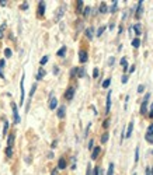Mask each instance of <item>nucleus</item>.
Listing matches in <instances>:
<instances>
[{"label": "nucleus", "mask_w": 153, "mask_h": 175, "mask_svg": "<svg viewBox=\"0 0 153 175\" xmlns=\"http://www.w3.org/2000/svg\"><path fill=\"white\" fill-rule=\"evenodd\" d=\"M121 65L124 66V70H125V72H128V66H126V59H125V57L121 60Z\"/></svg>", "instance_id": "nucleus-25"}, {"label": "nucleus", "mask_w": 153, "mask_h": 175, "mask_svg": "<svg viewBox=\"0 0 153 175\" xmlns=\"http://www.w3.org/2000/svg\"><path fill=\"white\" fill-rule=\"evenodd\" d=\"M126 81H128V76H126V74H124V76H122V83L125 84Z\"/></svg>", "instance_id": "nucleus-44"}, {"label": "nucleus", "mask_w": 153, "mask_h": 175, "mask_svg": "<svg viewBox=\"0 0 153 175\" xmlns=\"http://www.w3.org/2000/svg\"><path fill=\"white\" fill-rule=\"evenodd\" d=\"M0 77H1V78H4V74H3V70H1V67H0Z\"/></svg>", "instance_id": "nucleus-54"}, {"label": "nucleus", "mask_w": 153, "mask_h": 175, "mask_svg": "<svg viewBox=\"0 0 153 175\" xmlns=\"http://www.w3.org/2000/svg\"><path fill=\"white\" fill-rule=\"evenodd\" d=\"M6 65V60H4V59H1V60H0V67H1V69H3V66Z\"/></svg>", "instance_id": "nucleus-46"}, {"label": "nucleus", "mask_w": 153, "mask_h": 175, "mask_svg": "<svg viewBox=\"0 0 153 175\" xmlns=\"http://www.w3.org/2000/svg\"><path fill=\"white\" fill-rule=\"evenodd\" d=\"M93 175H100V168H94L93 170Z\"/></svg>", "instance_id": "nucleus-42"}, {"label": "nucleus", "mask_w": 153, "mask_h": 175, "mask_svg": "<svg viewBox=\"0 0 153 175\" xmlns=\"http://www.w3.org/2000/svg\"><path fill=\"white\" fill-rule=\"evenodd\" d=\"M148 133L153 134V123H152V125H149V128H148Z\"/></svg>", "instance_id": "nucleus-39"}, {"label": "nucleus", "mask_w": 153, "mask_h": 175, "mask_svg": "<svg viewBox=\"0 0 153 175\" xmlns=\"http://www.w3.org/2000/svg\"><path fill=\"white\" fill-rule=\"evenodd\" d=\"M99 74H100V72H99V69L96 67V69H94V72H93V77H94V78H97Z\"/></svg>", "instance_id": "nucleus-35"}, {"label": "nucleus", "mask_w": 153, "mask_h": 175, "mask_svg": "<svg viewBox=\"0 0 153 175\" xmlns=\"http://www.w3.org/2000/svg\"><path fill=\"white\" fill-rule=\"evenodd\" d=\"M48 59H49V57H48V56H44V57H42V59H41V62H39V63H41V65L44 66L45 63H46V62H48Z\"/></svg>", "instance_id": "nucleus-36"}, {"label": "nucleus", "mask_w": 153, "mask_h": 175, "mask_svg": "<svg viewBox=\"0 0 153 175\" xmlns=\"http://www.w3.org/2000/svg\"><path fill=\"white\" fill-rule=\"evenodd\" d=\"M108 65H109V66H112V65H114V57H109V62H108Z\"/></svg>", "instance_id": "nucleus-48"}, {"label": "nucleus", "mask_w": 153, "mask_h": 175, "mask_svg": "<svg viewBox=\"0 0 153 175\" xmlns=\"http://www.w3.org/2000/svg\"><path fill=\"white\" fill-rule=\"evenodd\" d=\"M65 53H66V46H62V49H59L56 55L58 56H65Z\"/></svg>", "instance_id": "nucleus-21"}, {"label": "nucleus", "mask_w": 153, "mask_h": 175, "mask_svg": "<svg viewBox=\"0 0 153 175\" xmlns=\"http://www.w3.org/2000/svg\"><path fill=\"white\" fill-rule=\"evenodd\" d=\"M149 116L150 118L153 116V102H152V105H150V109H149Z\"/></svg>", "instance_id": "nucleus-43"}, {"label": "nucleus", "mask_w": 153, "mask_h": 175, "mask_svg": "<svg viewBox=\"0 0 153 175\" xmlns=\"http://www.w3.org/2000/svg\"><path fill=\"white\" fill-rule=\"evenodd\" d=\"M6 155H7L9 158L13 155V149H11V147H7V149H6Z\"/></svg>", "instance_id": "nucleus-24"}, {"label": "nucleus", "mask_w": 153, "mask_h": 175, "mask_svg": "<svg viewBox=\"0 0 153 175\" xmlns=\"http://www.w3.org/2000/svg\"><path fill=\"white\" fill-rule=\"evenodd\" d=\"M7 129H9V122L6 120V122H4V128H3V134L7 133Z\"/></svg>", "instance_id": "nucleus-32"}, {"label": "nucleus", "mask_w": 153, "mask_h": 175, "mask_svg": "<svg viewBox=\"0 0 153 175\" xmlns=\"http://www.w3.org/2000/svg\"><path fill=\"white\" fill-rule=\"evenodd\" d=\"M107 11H108L107 4H105V3H101V6H100V13H103V14H104V13H107Z\"/></svg>", "instance_id": "nucleus-17"}, {"label": "nucleus", "mask_w": 153, "mask_h": 175, "mask_svg": "<svg viewBox=\"0 0 153 175\" xmlns=\"http://www.w3.org/2000/svg\"><path fill=\"white\" fill-rule=\"evenodd\" d=\"M100 151H101V149H100V147H93V153H91V160H96V158L99 157Z\"/></svg>", "instance_id": "nucleus-9"}, {"label": "nucleus", "mask_w": 153, "mask_h": 175, "mask_svg": "<svg viewBox=\"0 0 153 175\" xmlns=\"http://www.w3.org/2000/svg\"><path fill=\"white\" fill-rule=\"evenodd\" d=\"M132 130H133V122H131L129 125H128V129H126V133H125V137H131V134H132Z\"/></svg>", "instance_id": "nucleus-12"}, {"label": "nucleus", "mask_w": 153, "mask_h": 175, "mask_svg": "<svg viewBox=\"0 0 153 175\" xmlns=\"http://www.w3.org/2000/svg\"><path fill=\"white\" fill-rule=\"evenodd\" d=\"M93 144H94V142H93V140H90V143H88V149H90V150L93 149Z\"/></svg>", "instance_id": "nucleus-47"}, {"label": "nucleus", "mask_w": 153, "mask_h": 175, "mask_svg": "<svg viewBox=\"0 0 153 175\" xmlns=\"http://www.w3.org/2000/svg\"><path fill=\"white\" fill-rule=\"evenodd\" d=\"M149 98H150V94H146L145 98H143V102L141 105V114L142 115H146L148 114V104H149Z\"/></svg>", "instance_id": "nucleus-1"}, {"label": "nucleus", "mask_w": 153, "mask_h": 175, "mask_svg": "<svg viewBox=\"0 0 153 175\" xmlns=\"http://www.w3.org/2000/svg\"><path fill=\"white\" fill-rule=\"evenodd\" d=\"M108 125H109V120H108V119L104 120V123H103V128H105V129H107V128H108Z\"/></svg>", "instance_id": "nucleus-40"}, {"label": "nucleus", "mask_w": 153, "mask_h": 175, "mask_svg": "<svg viewBox=\"0 0 153 175\" xmlns=\"http://www.w3.org/2000/svg\"><path fill=\"white\" fill-rule=\"evenodd\" d=\"M143 90H145V86H142V84H141V86L138 87V93L141 94V93H143Z\"/></svg>", "instance_id": "nucleus-41"}, {"label": "nucleus", "mask_w": 153, "mask_h": 175, "mask_svg": "<svg viewBox=\"0 0 153 175\" xmlns=\"http://www.w3.org/2000/svg\"><path fill=\"white\" fill-rule=\"evenodd\" d=\"M133 28H135L136 36H141V32H142V28H141V25H139V24H135V25H133Z\"/></svg>", "instance_id": "nucleus-16"}, {"label": "nucleus", "mask_w": 153, "mask_h": 175, "mask_svg": "<svg viewBox=\"0 0 153 175\" xmlns=\"http://www.w3.org/2000/svg\"><path fill=\"white\" fill-rule=\"evenodd\" d=\"M107 140H108V133H104L101 136V143H107Z\"/></svg>", "instance_id": "nucleus-27"}, {"label": "nucleus", "mask_w": 153, "mask_h": 175, "mask_svg": "<svg viewBox=\"0 0 153 175\" xmlns=\"http://www.w3.org/2000/svg\"><path fill=\"white\" fill-rule=\"evenodd\" d=\"M109 109H111V91L107 93V105H105V112L108 114Z\"/></svg>", "instance_id": "nucleus-8"}, {"label": "nucleus", "mask_w": 153, "mask_h": 175, "mask_svg": "<svg viewBox=\"0 0 153 175\" xmlns=\"http://www.w3.org/2000/svg\"><path fill=\"white\" fill-rule=\"evenodd\" d=\"M77 72H79V67H73V69H72V72H70V76L76 77L77 76Z\"/></svg>", "instance_id": "nucleus-23"}, {"label": "nucleus", "mask_w": 153, "mask_h": 175, "mask_svg": "<svg viewBox=\"0 0 153 175\" xmlns=\"http://www.w3.org/2000/svg\"><path fill=\"white\" fill-rule=\"evenodd\" d=\"M11 109H13L14 122H16V123H20V115H18V111H17V105H16L14 102H11Z\"/></svg>", "instance_id": "nucleus-2"}, {"label": "nucleus", "mask_w": 153, "mask_h": 175, "mask_svg": "<svg viewBox=\"0 0 153 175\" xmlns=\"http://www.w3.org/2000/svg\"><path fill=\"white\" fill-rule=\"evenodd\" d=\"M73 97H75V88H73V87L67 88V90H66V93H65V98L70 101Z\"/></svg>", "instance_id": "nucleus-5"}, {"label": "nucleus", "mask_w": 153, "mask_h": 175, "mask_svg": "<svg viewBox=\"0 0 153 175\" xmlns=\"http://www.w3.org/2000/svg\"><path fill=\"white\" fill-rule=\"evenodd\" d=\"M84 74H86L84 69H79V72H77V76H79V77H83Z\"/></svg>", "instance_id": "nucleus-31"}, {"label": "nucleus", "mask_w": 153, "mask_h": 175, "mask_svg": "<svg viewBox=\"0 0 153 175\" xmlns=\"http://www.w3.org/2000/svg\"><path fill=\"white\" fill-rule=\"evenodd\" d=\"M66 168V161L65 158H61L59 163H58V170H65Z\"/></svg>", "instance_id": "nucleus-13"}, {"label": "nucleus", "mask_w": 153, "mask_h": 175, "mask_svg": "<svg viewBox=\"0 0 153 175\" xmlns=\"http://www.w3.org/2000/svg\"><path fill=\"white\" fill-rule=\"evenodd\" d=\"M79 60H80L82 63H86V62H87V52L80 51V52H79Z\"/></svg>", "instance_id": "nucleus-6"}, {"label": "nucleus", "mask_w": 153, "mask_h": 175, "mask_svg": "<svg viewBox=\"0 0 153 175\" xmlns=\"http://www.w3.org/2000/svg\"><path fill=\"white\" fill-rule=\"evenodd\" d=\"M117 4H118V1H117V0H114V1H112V7H111V11H112V13L117 10Z\"/></svg>", "instance_id": "nucleus-30"}, {"label": "nucleus", "mask_w": 153, "mask_h": 175, "mask_svg": "<svg viewBox=\"0 0 153 175\" xmlns=\"http://www.w3.org/2000/svg\"><path fill=\"white\" fill-rule=\"evenodd\" d=\"M146 142H149V143H153V134H150V133H146Z\"/></svg>", "instance_id": "nucleus-22"}, {"label": "nucleus", "mask_w": 153, "mask_h": 175, "mask_svg": "<svg viewBox=\"0 0 153 175\" xmlns=\"http://www.w3.org/2000/svg\"><path fill=\"white\" fill-rule=\"evenodd\" d=\"M63 116H65V107H59L58 108V118L62 119Z\"/></svg>", "instance_id": "nucleus-14"}, {"label": "nucleus", "mask_w": 153, "mask_h": 175, "mask_svg": "<svg viewBox=\"0 0 153 175\" xmlns=\"http://www.w3.org/2000/svg\"><path fill=\"white\" fill-rule=\"evenodd\" d=\"M54 73H55V74H58V73H59V69H58L56 66L54 67Z\"/></svg>", "instance_id": "nucleus-49"}, {"label": "nucleus", "mask_w": 153, "mask_h": 175, "mask_svg": "<svg viewBox=\"0 0 153 175\" xmlns=\"http://www.w3.org/2000/svg\"><path fill=\"white\" fill-rule=\"evenodd\" d=\"M3 38V30H0V39Z\"/></svg>", "instance_id": "nucleus-55"}, {"label": "nucleus", "mask_w": 153, "mask_h": 175, "mask_svg": "<svg viewBox=\"0 0 153 175\" xmlns=\"http://www.w3.org/2000/svg\"><path fill=\"white\" fill-rule=\"evenodd\" d=\"M52 175H58V168H55L54 171H52Z\"/></svg>", "instance_id": "nucleus-53"}, {"label": "nucleus", "mask_w": 153, "mask_h": 175, "mask_svg": "<svg viewBox=\"0 0 153 175\" xmlns=\"http://www.w3.org/2000/svg\"><path fill=\"white\" fill-rule=\"evenodd\" d=\"M82 7H83V1L80 0V1H77V10L80 11V10H82Z\"/></svg>", "instance_id": "nucleus-38"}, {"label": "nucleus", "mask_w": 153, "mask_h": 175, "mask_svg": "<svg viewBox=\"0 0 153 175\" xmlns=\"http://www.w3.org/2000/svg\"><path fill=\"white\" fill-rule=\"evenodd\" d=\"M109 84H111V78H107V80H104V83H103V87L107 88V87H109Z\"/></svg>", "instance_id": "nucleus-26"}, {"label": "nucleus", "mask_w": 153, "mask_h": 175, "mask_svg": "<svg viewBox=\"0 0 153 175\" xmlns=\"http://www.w3.org/2000/svg\"><path fill=\"white\" fill-rule=\"evenodd\" d=\"M44 76H45V70L44 69H39V72H38V74H37V80H41Z\"/></svg>", "instance_id": "nucleus-19"}, {"label": "nucleus", "mask_w": 153, "mask_h": 175, "mask_svg": "<svg viewBox=\"0 0 153 175\" xmlns=\"http://www.w3.org/2000/svg\"><path fill=\"white\" fill-rule=\"evenodd\" d=\"M142 0H139V1H138V9H136V14H135V17H136V18H139V17H141V16H142Z\"/></svg>", "instance_id": "nucleus-7"}, {"label": "nucleus", "mask_w": 153, "mask_h": 175, "mask_svg": "<svg viewBox=\"0 0 153 175\" xmlns=\"http://www.w3.org/2000/svg\"><path fill=\"white\" fill-rule=\"evenodd\" d=\"M21 9H22V10H25V9H28V4H22V6H21Z\"/></svg>", "instance_id": "nucleus-52"}, {"label": "nucleus", "mask_w": 153, "mask_h": 175, "mask_svg": "<svg viewBox=\"0 0 153 175\" xmlns=\"http://www.w3.org/2000/svg\"><path fill=\"white\" fill-rule=\"evenodd\" d=\"M132 175H136V174H132Z\"/></svg>", "instance_id": "nucleus-56"}, {"label": "nucleus", "mask_w": 153, "mask_h": 175, "mask_svg": "<svg viewBox=\"0 0 153 175\" xmlns=\"http://www.w3.org/2000/svg\"><path fill=\"white\" fill-rule=\"evenodd\" d=\"M45 13V1H39V6H38V16H44Z\"/></svg>", "instance_id": "nucleus-10"}, {"label": "nucleus", "mask_w": 153, "mask_h": 175, "mask_svg": "<svg viewBox=\"0 0 153 175\" xmlns=\"http://www.w3.org/2000/svg\"><path fill=\"white\" fill-rule=\"evenodd\" d=\"M56 107H58V99L55 98V97H51V99H49V108L55 109Z\"/></svg>", "instance_id": "nucleus-11"}, {"label": "nucleus", "mask_w": 153, "mask_h": 175, "mask_svg": "<svg viewBox=\"0 0 153 175\" xmlns=\"http://www.w3.org/2000/svg\"><path fill=\"white\" fill-rule=\"evenodd\" d=\"M133 72H135V66L132 65V66H131V69H129V73H133Z\"/></svg>", "instance_id": "nucleus-51"}, {"label": "nucleus", "mask_w": 153, "mask_h": 175, "mask_svg": "<svg viewBox=\"0 0 153 175\" xmlns=\"http://www.w3.org/2000/svg\"><path fill=\"white\" fill-rule=\"evenodd\" d=\"M65 10H66V6L63 4L62 7H59V10L56 11V16H55V21H59L62 17H63V13H65Z\"/></svg>", "instance_id": "nucleus-4"}, {"label": "nucleus", "mask_w": 153, "mask_h": 175, "mask_svg": "<svg viewBox=\"0 0 153 175\" xmlns=\"http://www.w3.org/2000/svg\"><path fill=\"white\" fill-rule=\"evenodd\" d=\"M104 31H105V27H100V28H99V31H97V36H101Z\"/></svg>", "instance_id": "nucleus-28"}, {"label": "nucleus", "mask_w": 153, "mask_h": 175, "mask_svg": "<svg viewBox=\"0 0 153 175\" xmlns=\"http://www.w3.org/2000/svg\"><path fill=\"white\" fill-rule=\"evenodd\" d=\"M93 32H94V28H93V27H90V28L86 30V36H87L88 39H91V38H93Z\"/></svg>", "instance_id": "nucleus-15"}, {"label": "nucleus", "mask_w": 153, "mask_h": 175, "mask_svg": "<svg viewBox=\"0 0 153 175\" xmlns=\"http://www.w3.org/2000/svg\"><path fill=\"white\" fill-rule=\"evenodd\" d=\"M139 44H141V42H139V39H138V38L132 41V46H133V48H138V46H139Z\"/></svg>", "instance_id": "nucleus-29"}, {"label": "nucleus", "mask_w": 153, "mask_h": 175, "mask_svg": "<svg viewBox=\"0 0 153 175\" xmlns=\"http://www.w3.org/2000/svg\"><path fill=\"white\" fill-rule=\"evenodd\" d=\"M138 160H139V150L136 149L135 150V163H138Z\"/></svg>", "instance_id": "nucleus-37"}, {"label": "nucleus", "mask_w": 153, "mask_h": 175, "mask_svg": "<svg viewBox=\"0 0 153 175\" xmlns=\"http://www.w3.org/2000/svg\"><path fill=\"white\" fill-rule=\"evenodd\" d=\"M146 175H152V171H150V168H146Z\"/></svg>", "instance_id": "nucleus-50"}, {"label": "nucleus", "mask_w": 153, "mask_h": 175, "mask_svg": "<svg viewBox=\"0 0 153 175\" xmlns=\"http://www.w3.org/2000/svg\"><path fill=\"white\" fill-rule=\"evenodd\" d=\"M24 78L25 76L22 74L21 76V83H20V90H21V97H20V105L24 104V95H25V91H24Z\"/></svg>", "instance_id": "nucleus-3"}, {"label": "nucleus", "mask_w": 153, "mask_h": 175, "mask_svg": "<svg viewBox=\"0 0 153 175\" xmlns=\"http://www.w3.org/2000/svg\"><path fill=\"white\" fill-rule=\"evenodd\" d=\"M13 143H14V134H10L9 139H7V147H11Z\"/></svg>", "instance_id": "nucleus-18"}, {"label": "nucleus", "mask_w": 153, "mask_h": 175, "mask_svg": "<svg viewBox=\"0 0 153 175\" xmlns=\"http://www.w3.org/2000/svg\"><path fill=\"white\" fill-rule=\"evenodd\" d=\"M90 11H91V9H90V7H86L84 11H83V16H84V17H87L88 14H90Z\"/></svg>", "instance_id": "nucleus-33"}, {"label": "nucleus", "mask_w": 153, "mask_h": 175, "mask_svg": "<svg viewBox=\"0 0 153 175\" xmlns=\"http://www.w3.org/2000/svg\"><path fill=\"white\" fill-rule=\"evenodd\" d=\"M107 175H114V164L109 163L108 165V171H107Z\"/></svg>", "instance_id": "nucleus-20"}, {"label": "nucleus", "mask_w": 153, "mask_h": 175, "mask_svg": "<svg viewBox=\"0 0 153 175\" xmlns=\"http://www.w3.org/2000/svg\"><path fill=\"white\" fill-rule=\"evenodd\" d=\"M4 56H6V57H10V56H11V51L9 49V48H7V49H4Z\"/></svg>", "instance_id": "nucleus-34"}, {"label": "nucleus", "mask_w": 153, "mask_h": 175, "mask_svg": "<svg viewBox=\"0 0 153 175\" xmlns=\"http://www.w3.org/2000/svg\"><path fill=\"white\" fill-rule=\"evenodd\" d=\"M90 172H91V165L88 164V165H87V172H86V175H90Z\"/></svg>", "instance_id": "nucleus-45"}]
</instances>
